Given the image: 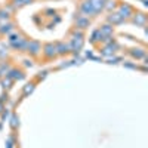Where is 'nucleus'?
Listing matches in <instances>:
<instances>
[{
    "label": "nucleus",
    "mask_w": 148,
    "mask_h": 148,
    "mask_svg": "<svg viewBox=\"0 0 148 148\" xmlns=\"http://www.w3.org/2000/svg\"><path fill=\"white\" fill-rule=\"evenodd\" d=\"M80 12L83 14V16H88V15H95V12L89 3V0H84V2L80 5Z\"/></svg>",
    "instance_id": "nucleus-9"
},
{
    "label": "nucleus",
    "mask_w": 148,
    "mask_h": 148,
    "mask_svg": "<svg viewBox=\"0 0 148 148\" xmlns=\"http://www.w3.org/2000/svg\"><path fill=\"white\" fill-rule=\"evenodd\" d=\"M6 77L14 79V80H21V79H24V73L19 71V70H10V71L8 73V76H6Z\"/></svg>",
    "instance_id": "nucleus-13"
},
{
    "label": "nucleus",
    "mask_w": 148,
    "mask_h": 148,
    "mask_svg": "<svg viewBox=\"0 0 148 148\" xmlns=\"http://www.w3.org/2000/svg\"><path fill=\"white\" fill-rule=\"evenodd\" d=\"M10 83H12V82H10L9 77H8V80H3V82H2V84H3V88H5V89H9V88H10V86H9Z\"/></svg>",
    "instance_id": "nucleus-17"
},
{
    "label": "nucleus",
    "mask_w": 148,
    "mask_h": 148,
    "mask_svg": "<svg viewBox=\"0 0 148 148\" xmlns=\"http://www.w3.org/2000/svg\"><path fill=\"white\" fill-rule=\"evenodd\" d=\"M90 25V21L88 16H83V15H79L76 18V28L79 30H84V28H88Z\"/></svg>",
    "instance_id": "nucleus-4"
},
{
    "label": "nucleus",
    "mask_w": 148,
    "mask_h": 148,
    "mask_svg": "<svg viewBox=\"0 0 148 148\" xmlns=\"http://www.w3.org/2000/svg\"><path fill=\"white\" fill-rule=\"evenodd\" d=\"M15 30V24L14 22H2L0 24V36H6V34H10L12 31Z\"/></svg>",
    "instance_id": "nucleus-6"
},
{
    "label": "nucleus",
    "mask_w": 148,
    "mask_h": 148,
    "mask_svg": "<svg viewBox=\"0 0 148 148\" xmlns=\"http://www.w3.org/2000/svg\"><path fill=\"white\" fill-rule=\"evenodd\" d=\"M42 52H43V58H45V59H53V58L58 55V53H56L55 43H46Z\"/></svg>",
    "instance_id": "nucleus-2"
},
{
    "label": "nucleus",
    "mask_w": 148,
    "mask_h": 148,
    "mask_svg": "<svg viewBox=\"0 0 148 148\" xmlns=\"http://www.w3.org/2000/svg\"><path fill=\"white\" fill-rule=\"evenodd\" d=\"M117 49H119V45L113 40V42H111V43H108L104 49H102V51H101V53L104 55V56H108V55H113L116 51H117Z\"/></svg>",
    "instance_id": "nucleus-8"
},
{
    "label": "nucleus",
    "mask_w": 148,
    "mask_h": 148,
    "mask_svg": "<svg viewBox=\"0 0 148 148\" xmlns=\"http://www.w3.org/2000/svg\"><path fill=\"white\" fill-rule=\"evenodd\" d=\"M16 121H18V117L14 116V117H12V127H16Z\"/></svg>",
    "instance_id": "nucleus-18"
},
{
    "label": "nucleus",
    "mask_w": 148,
    "mask_h": 148,
    "mask_svg": "<svg viewBox=\"0 0 148 148\" xmlns=\"http://www.w3.org/2000/svg\"><path fill=\"white\" fill-rule=\"evenodd\" d=\"M117 14L123 18V21H126V19H130L132 18V15L135 14L133 12V9H132V6H129V5H126V3H121V5H119L117 6Z\"/></svg>",
    "instance_id": "nucleus-1"
},
{
    "label": "nucleus",
    "mask_w": 148,
    "mask_h": 148,
    "mask_svg": "<svg viewBox=\"0 0 148 148\" xmlns=\"http://www.w3.org/2000/svg\"><path fill=\"white\" fill-rule=\"evenodd\" d=\"M132 22H133V24H136V25L145 27V24H147V15L142 14V12L133 14V15H132Z\"/></svg>",
    "instance_id": "nucleus-5"
},
{
    "label": "nucleus",
    "mask_w": 148,
    "mask_h": 148,
    "mask_svg": "<svg viewBox=\"0 0 148 148\" xmlns=\"http://www.w3.org/2000/svg\"><path fill=\"white\" fill-rule=\"evenodd\" d=\"M34 90V83H30V84H27L25 88H24V96L25 95H28V93H31Z\"/></svg>",
    "instance_id": "nucleus-16"
},
{
    "label": "nucleus",
    "mask_w": 148,
    "mask_h": 148,
    "mask_svg": "<svg viewBox=\"0 0 148 148\" xmlns=\"http://www.w3.org/2000/svg\"><path fill=\"white\" fill-rule=\"evenodd\" d=\"M55 47H56V53L61 55V56L70 53V46H68V43H65V42H58V43H55Z\"/></svg>",
    "instance_id": "nucleus-7"
},
{
    "label": "nucleus",
    "mask_w": 148,
    "mask_h": 148,
    "mask_svg": "<svg viewBox=\"0 0 148 148\" xmlns=\"http://www.w3.org/2000/svg\"><path fill=\"white\" fill-rule=\"evenodd\" d=\"M2 108H3V105H2V102H0V113H2Z\"/></svg>",
    "instance_id": "nucleus-20"
},
{
    "label": "nucleus",
    "mask_w": 148,
    "mask_h": 148,
    "mask_svg": "<svg viewBox=\"0 0 148 148\" xmlns=\"http://www.w3.org/2000/svg\"><path fill=\"white\" fill-rule=\"evenodd\" d=\"M107 21H108V24H111V25H117V24H121L123 22V18L117 14V12H110Z\"/></svg>",
    "instance_id": "nucleus-10"
},
{
    "label": "nucleus",
    "mask_w": 148,
    "mask_h": 148,
    "mask_svg": "<svg viewBox=\"0 0 148 148\" xmlns=\"http://www.w3.org/2000/svg\"><path fill=\"white\" fill-rule=\"evenodd\" d=\"M117 6H119L117 0H108V2H105V5H104V8L110 12H114V9H117Z\"/></svg>",
    "instance_id": "nucleus-14"
},
{
    "label": "nucleus",
    "mask_w": 148,
    "mask_h": 148,
    "mask_svg": "<svg viewBox=\"0 0 148 148\" xmlns=\"http://www.w3.org/2000/svg\"><path fill=\"white\" fill-rule=\"evenodd\" d=\"M133 58H136V59H141V58H145L147 52H145V49H130V52H129Z\"/></svg>",
    "instance_id": "nucleus-12"
},
{
    "label": "nucleus",
    "mask_w": 148,
    "mask_h": 148,
    "mask_svg": "<svg viewBox=\"0 0 148 148\" xmlns=\"http://www.w3.org/2000/svg\"><path fill=\"white\" fill-rule=\"evenodd\" d=\"M34 2V0H21V3H22V6H25V5H31Z\"/></svg>",
    "instance_id": "nucleus-19"
},
{
    "label": "nucleus",
    "mask_w": 148,
    "mask_h": 148,
    "mask_svg": "<svg viewBox=\"0 0 148 148\" xmlns=\"http://www.w3.org/2000/svg\"><path fill=\"white\" fill-rule=\"evenodd\" d=\"M101 39H102V34H101L99 28H98V30H95V31L92 33V37H90V43H96V42H101Z\"/></svg>",
    "instance_id": "nucleus-15"
},
{
    "label": "nucleus",
    "mask_w": 148,
    "mask_h": 148,
    "mask_svg": "<svg viewBox=\"0 0 148 148\" xmlns=\"http://www.w3.org/2000/svg\"><path fill=\"white\" fill-rule=\"evenodd\" d=\"M99 31H101L102 37H108V36H113L114 28H113V25H111V24H105V25H102V27L99 28Z\"/></svg>",
    "instance_id": "nucleus-11"
},
{
    "label": "nucleus",
    "mask_w": 148,
    "mask_h": 148,
    "mask_svg": "<svg viewBox=\"0 0 148 148\" xmlns=\"http://www.w3.org/2000/svg\"><path fill=\"white\" fill-rule=\"evenodd\" d=\"M27 52H28L31 56H39V53L42 52V45L37 42V40H28Z\"/></svg>",
    "instance_id": "nucleus-3"
}]
</instances>
